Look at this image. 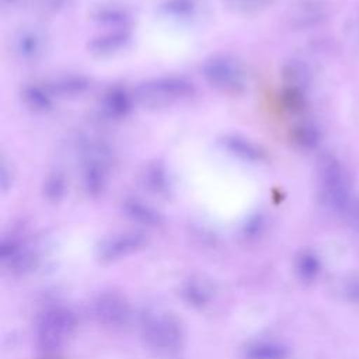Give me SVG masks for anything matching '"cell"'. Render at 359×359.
<instances>
[{
  "mask_svg": "<svg viewBox=\"0 0 359 359\" xmlns=\"http://www.w3.org/2000/svg\"><path fill=\"white\" fill-rule=\"evenodd\" d=\"M317 177L320 196L332 210L341 212L352 198L351 177L341 160L332 154H325L318 160Z\"/></svg>",
  "mask_w": 359,
  "mask_h": 359,
  "instance_id": "obj_1",
  "label": "cell"
},
{
  "mask_svg": "<svg viewBox=\"0 0 359 359\" xmlns=\"http://www.w3.org/2000/svg\"><path fill=\"white\" fill-rule=\"evenodd\" d=\"M195 87L191 81L177 77H158L140 84L136 97L146 105H165L192 97Z\"/></svg>",
  "mask_w": 359,
  "mask_h": 359,
  "instance_id": "obj_2",
  "label": "cell"
},
{
  "mask_svg": "<svg viewBox=\"0 0 359 359\" xmlns=\"http://www.w3.org/2000/svg\"><path fill=\"white\" fill-rule=\"evenodd\" d=\"M205 80L219 91L238 94L245 88L247 79L241 65L233 57L217 55L202 65Z\"/></svg>",
  "mask_w": 359,
  "mask_h": 359,
  "instance_id": "obj_3",
  "label": "cell"
},
{
  "mask_svg": "<svg viewBox=\"0 0 359 359\" xmlns=\"http://www.w3.org/2000/svg\"><path fill=\"white\" fill-rule=\"evenodd\" d=\"M330 15V6L325 0H299L290 11V25L299 29L323 24Z\"/></svg>",
  "mask_w": 359,
  "mask_h": 359,
  "instance_id": "obj_4",
  "label": "cell"
},
{
  "mask_svg": "<svg viewBox=\"0 0 359 359\" xmlns=\"http://www.w3.org/2000/svg\"><path fill=\"white\" fill-rule=\"evenodd\" d=\"M130 41V32L126 28H115L107 34L94 38L88 48L90 52L98 56H107L123 49Z\"/></svg>",
  "mask_w": 359,
  "mask_h": 359,
  "instance_id": "obj_5",
  "label": "cell"
},
{
  "mask_svg": "<svg viewBox=\"0 0 359 359\" xmlns=\"http://www.w3.org/2000/svg\"><path fill=\"white\" fill-rule=\"evenodd\" d=\"M223 149H226L230 154L250 163H259L265 158L264 150L257 146L254 142L237 136V135H227L220 140Z\"/></svg>",
  "mask_w": 359,
  "mask_h": 359,
  "instance_id": "obj_6",
  "label": "cell"
},
{
  "mask_svg": "<svg viewBox=\"0 0 359 359\" xmlns=\"http://www.w3.org/2000/svg\"><path fill=\"white\" fill-rule=\"evenodd\" d=\"M144 241L143 236L139 233H125L108 238L100 248V254L105 258H115L126 255L130 251L136 250Z\"/></svg>",
  "mask_w": 359,
  "mask_h": 359,
  "instance_id": "obj_7",
  "label": "cell"
},
{
  "mask_svg": "<svg viewBox=\"0 0 359 359\" xmlns=\"http://www.w3.org/2000/svg\"><path fill=\"white\" fill-rule=\"evenodd\" d=\"M132 95L126 90L114 87L104 94L101 109L109 118H122L132 109Z\"/></svg>",
  "mask_w": 359,
  "mask_h": 359,
  "instance_id": "obj_8",
  "label": "cell"
},
{
  "mask_svg": "<svg viewBox=\"0 0 359 359\" xmlns=\"http://www.w3.org/2000/svg\"><path fill=\"white\" fill-rule=\"evenodd\" d=\"M73 327V320L69 311H60L55 310L46 316V318L42 323V337L46 338V342H57L62 335L69 332V330Z\"/></svg>",
  "mask_w": 359,
  "mask_h": 359,
  "instance_id": "obj_9",
  "label": "cell"
},
{
  "mask_svg": "<svg viewBox=\"0 0 359 359\" xmlns=\"http://www.w3.org/2000/svg\"><path fill=\"white\" fill-rule=\"evenodd\" d=\"M88 88L90 80L83 74H63L56 77L49 86L52 94H60L63 97H77L84 94Z\"/></svg>",
  "mask_w": 359,
  "mask_h": 359,
  "instance_id": "obj_10",
  "label": "cell"
},
{
  "mask_svg": "<svg viewBox=\"0 0 359 359\" xmlns=\"http://www.w3.org/2000/svg\"><path fill=\"white\" fill-rule=\"evenodd\" d=\"M282 77L287 87L306 91L311 80V72L303 60L292 59L285 63L282 69Z\"/></svg>",
  "mask_w": 359,
  "mask_h": 359,
  "instance_id": "obj_11",
  "label": "cell"
},
{
  "mask_svg": "<svg viewBox=\"0 0 359 359\" xmlns=\"http://www.w3.org/2000/svg\"><path fill=\"white\" fill-rule=\"evenodd\" d=\"M290 139L299 150L311 151L321 143V130L313 122H302L293 128Z\"/></svg>",
  "mask_w": 359,
  "mask_h": 359,
  "instance_id": "obj_12",
  "label": "cell"
},
{
  "mask_svg": "<svg viewBox=\"0 0 359 359\" xmlns=\"http://www.w3.org/2000/svg\"><path fill=\"white\" fill-rule=\"evenodd\" d=\"M93 18L102 25L115 28H125L130 20V11L119 4H102L93 13Z\"/></svg>",
  "mask_w": 359,
  "mask_h": 359,
  "instance_id": "obj_13",
  "label": "cell"
},
{
  "mask_svg": "<svg viewBox=\"0 0 359 359\" xmlns=\"http://www.w3.org/2000/svg\"><path fill=\"white\" fill-rule=\"evenodd\" d=\"M143 184L154 194L165 195L170 191V177L161 164H150L142 174Z\"/></svg>",
  "mask_w": 359,
  "mask_h": 359,
  "instance_id": "obj_14",
  "label": "cell"
},
{
  "mask_svg": "<svg viewBox=\"0 0 359 359\" xmlns=\"http://www.w3.org/2000/svg\"><path fill=\"white\" fill-rule=\"evenodd\" d=\"M42 38L32 31H25L22 32L17 39H15V53L24 59V60H32L36 59L41 52H42Z\"/></svg>",
  "mask_w": 359,
  "mask_h": 359,
  "instance_id": "obj_15",
  "label": "cell"
},
{
  "mask_svg": "<svg viewBox=\"0 0 359 359\" xmlns=\"http://www.w3.org/2000/svg\"><path fill=\"white\" fill-rule=\"evenodd\" d=\"M160 11L172 20H191L198 13L195 0H164L160 6Z\"/></svg>",
  "mask_w": 359,
  "mask_h": 359,
  "instance_id": "obj_16",
  "label": "cell"
},
{
  "mask_svg": "<svg viewBox=\"0 0 359 359\" xmlns=\"http://www.w3.org/2000/svg\"><path fill=\"white\" fill-rule=\"evenodd\" d=\"M123 210L129 217L143 224L153 226L160 222V215L139 199H126L123 203Z\"/></svg>",
  "mask_w": 359,
  "mask_h": 359,
  "instance_id": "obj_17",
  "label": "cell"
},
{
  "mask_svg": "<svg viewBox=\"0 0 359 359\" xmlns=\"http://www.w3.org/2000/svg\"><path fill=\"white\" fill-rule=\"evenodd\" d=\"M149 334L154 339V342L161 346H171L177 342V338H178L177 328L165 318L153 320L150 324Z\"/></svg>",
  "mask_w": 359,
  "mask_h": 359,
  "instance_id": "obj_18",
  "label": "cell"
},
{
  "mask_svg": "<svg viewBox=\"0 0 359 359\" xmlns=\"http://www.w3.org/2000/svg\"><path fill=\"white\" fill-rule=\"evenodd\" d=\"M22 100L31 109L38 112L46 111L52 107L50 91L39 86H27L22 90Z\"/></svg>",
  "mask_w": 359,
  "mask_h": 359,
  "instance_id": "obj_19",
  "label": "cell"
},
{
  "mask_svg": "<svg viewBox=\"0 0 359 359\" xmlns=\"http://www.w3.org/2000/svg\"><path fill=\"white\" fill-rule=\"evenodd\" d=\"M248 359H283L286 349L272 342H255L245 349Z\"/></svg>",
  "mask_w": 359,
  "mask_h": 359,
  "instance_id": "obj_20",
  "label": "cell"
},
{
  "mask_svg": "<svg viewBox=\"0 0 359 359\" xmlns=\"http://www.w3.org/2000/svg\"><path fill=\"white\" fill-rule=\"evenodd\" d=\"M97 306H98V311H97L98 316L107 321L122 320V317H125V314H126L125 306L122 304V302L116 300L115 297L100 299Z\"/></svg>",
  "mask_w": 359,
  "mask_h": 359,
  "instance_id": "obj_21",
  "label": "cell"
},
{
  "mask_svg": "<svg viewBox=\"0 0 359 359\" xmlns=\"http://www.w3.org/2000/svg\"><path fill=\"white\" fill-rule=\"evenodd\" d=\"M66 191V181L63 174L60 172H52L46 177L43 184V194L49 201H57L63 196Z\"/></svg>",
  "mask_w": 359,
  "mask_h": 359,
  "instance_id": "obj_22",
  "label": "cell"
},
{
  "mask_svg": "<svg viewBox=\"0 0 359 359\" xmlns=\"http://www.w3.org/2000/svg\"><path fill=\"white\" fill-rule=\"evenodd\" d=\"M318 259L310 252H304L297 259V271L303 279H313L318 272Z\"/></svg>",
  "mask_w": 359,
  "mask_h": 359,
  "instance_id": "obj_23",
  "label": "cell"
},
{
  "mask_svg": "<svg viewBox=\"0 0 359 359\" xmlns=\"http://www.w3.org/2000/svg\"><path fill=\"white\" fill-rule=\"evenodd\" d=\"M342 215L351 229L359 231V196H352Z\"/></svg>",
  "mask_w": 359,
  "mask_h": 359,
  "instance_id": "obj_24",
  "label": "cell"
},
{
  "mask_svg": "<svg viewBox=\"0 0 359 359\" xmlns=\"http://www.w3.org/2000/svg\"><path fill=\"white\" fill-rule=\"evenodd\" d=\"M231 1L236 4H241V6H252L259 0H231Z\"/></svg>",
  "mask_w": 359,
  "mask_h": 359,
  "instance_id": "obj_25",
  "label": "cell"
},
{
  "mask_svg": "<svg viewBox=\"0 0 359 359\" xmlns=\"http://www.w3.org/2000/svg\"><path fill=\"white\" fill-rule=\"evenodd\" d=\"M17 0H3V3H7V4H14Z\"/></svg>",
  "mask_w": 359,
  "mask_h": 359,
  "instance_id": "obj_26",
  "label": "cell"
}]
</instances>
